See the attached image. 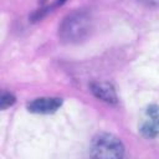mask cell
<instances>
[{"label":"cell","mask_w":159,"mask_h":159,"mask_svg":"<svg viewBox=\"0 0 159 159\" xmlns=\"http://www.w3.org/2000/svg\"><path fill=\"white\" fill-rule=\"evenodd\" d=\"M91 92L96 98L108 104H117L118 96L113 84L108 82H93L91 83Z\"/></svg>","instance_id":"277c9868"},{"label":"cell","mask_w":159,"mask_h":159,"mask_svg":"<svg viewBox=\"0 0 159 159\" xmlns=\"http://www.w3.org/2000/svg\"><path fill=\"white\" fill-rule=\"evenodd\" d=\"M41 1H42V2H45V1H46V0H41Z\"/></svg>","instance_id":"ba28073f"},{"label":"cell","mask_w":159,"mask_h":159,"mask_svg":"<svg viewBox=\"0 0 159 159\" xmlns=\"http://www.w3.org/2000/svg\"><path fill=\"white\" fill-rule=\"evenodd\" d=\"M62 99L58 97H40L29 102L26 108L29 112L35 114H52L60 109Z\"/></svg>","instance_id":"3957f363"},{"label":"cell","mask_w":159,"mask_h":159,"mask_svg":"<svg viewBox=\"0 0 159 159\" xmlns=\"http://www.w3.org/2000/svg\"><path fill=\"white\" fill-rule=\"evenodd\" d=\"M89 155L102 159H119L124 157L122 140L111 133H99L89 144Z\"/></svg>","instance_id":"7a4b0ae2"},{"label":"cell","mask_w":159,"mask_h":159,"mask_svg":"<svg viewBox=\"0 0 159 159\" xmlns=\"http://www.w3.org/2000/svg\"><path fill=\"white\" fill-rule=\"evenodd\" d=\"M140 133L145 138H155L159 135V118L147 117L139 128Z\"/></svg>","instance_id":"5b68a950"},{"label":"cell","mask_w":159,"mask_h":159,"mask_svg":"<svg viewBox=\"0 0 159 159\" xmlns=\"http://www.w3.org/2000/svg\"><path fill=\"white\" fill-rule=\"evenodd\" d=\"M92 16L84 10H75L63 17L58 26V37L66 43L83 41L92 30Z\"/></svg>","instance_id":"6da1fadb"},{"label":"cell","mask_w":159,"mask_h":159,"mask_svg":"<svg viewBox=\"0 0 159 159\" xmlns=\"http://www.w3.org/2000/svg\"><path fill=\"white\" fill-rule=\"evenodd\" d=\"M15 101H16V98H15V96L12 93L4 92L1 94V98H0V107H1V109H6V108L11 107L15 103Z\"/></svg>","instance_id":"8992f818"},{"label":"cell","mask_w":159,"mask_h":159,"mask_svg":"<svg viewBox=\"0 0 159 159\" xmlns=\"http://www.w3.org/2000/svg\"><path fill=\"white\" fill-rule=\"evenodd\" d=\"M145 6H159V0H138Z\"/></svg>","instance_id":"52a82bcc"}]
</instances>
